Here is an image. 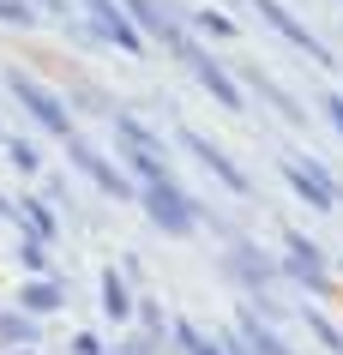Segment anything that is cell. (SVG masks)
Instances as JSON below:
<instances>
[{
    "instance_id": "cell-1",
    "label": "cell",
    "mask_w": 343,
    "mask_h": 355,
    "mask_svg": "<svg viewBox=\"0 0 343 355\" xmlns=\"http://www.w3.org/2000/svg\"><path fill=\"white\" fill-rule=\"evenodd\" d=\"M145 211H151V223L163 229V235H187V229L199 223L193 199L175 187V181H163V187H145Z\"/></svg>"
},
{
    "instance_id": "cell-2",
    "label": "cell",
    "mask_w": 343,
    "mask_h": 355,
    "mask_svg": "<svg viewBox=\"0 0 343 355\" xmlns=\"http://www.w3.org/2000/svg\"><path fill=\"white\" fill-rule=\"evenodd\" d=\"M6 91L19 96V103H24L30 114H37V121H42L49 132H60V139H73V121H67V103H60L55 91H42L37 78H24V73H12V78H6Z\"/></svg>"
},
{
    "instance_id": "cell-3",
    "label": "cell",
    "mask_w": 343,
    "mask_h": 355,
    "mask_svg": "<svg viewBox=\"0 0 343 355\" xmlns=\"http://www.w3.org/2000/svg\"><path fill=\"white\" fill-rule=\"evenodd\" d=\"M253 6H259V19H265V24H271V31H277L283 42H295V49H307L313 60H331V49H325V42L313 37V31H307V24L295 19V12H289L283 0H253Z\"/></svg>"
},
{
    "instance_id": "cell-4",
    "label": "cell",
    "mask_w": 343,
    "mask_h": 355,
    "mask_svg": "<svg viewBox=\"0 0 343 355\" xmlns=\"http://www.w3.org/2000/svg\"><path fill=\"white\" fill-rule=\"evenodd\" d=\"M91 31H96V37H109L114 49H127V55H139V49H145V31L121 12L114 0H91Z\"/></svg>"
},
{
    "instance_id": "cell-5",
    "label": "cell",
    "mask_w": 343,
    "mask_h": 355,
    "mask_svg": "<svg viewBox=\"0 0 343 355\" xmlns=\"http://www.w3.org/2000/svg\"><path fill=\"white\" fill-rule=\"evenodd\" d=\"M67 150H73V163L85 168L96 187L109 193V199H133V181H127V175H114V163H109V157H96V150L85 145V139H67Z\"/></svg>"
},
{
    "instance_id": "cell-6",
    "label": "cell",
    "mask_w": 343,
    "mask_h": 355,
    "mask_svg": "<svg viewBox=\"0 0 343 355\" xmlns=\"http://www.w3.org/2000/svg\"><path fill=\"white\" fill-rule=\"evenodd\" d=\"M181 145H187V150H193V157H199V163L211 168V175H217V181H223L229 193H247V175H241V168L229 163V157H223V150H217V145H211L205 132H193V127H181Z\"/></svg>"
},
{
    "instance_id": "cell-7",
    "label": "cell",
    "mask_w": 343,
    "mask_h": 355,
    "mask_svg": "<svg viewBox=\"0 0 343 355\" xmlns=\"http://www.w3.org/2000/svg\"><path fill=\"white\" fill-rule=\"evenodd\" d=\"M283 265H289V277L301 283V289L325 295V283H331V277H325V259H319V247L307 241V235H289V259Z\"/></svg>"
},
{
    "instance_id": "cell-8",
    "label": "cell",
    "mask_w": 343,
    "mask_h": 355,
    "mask_svg": "<svg viewBox=\"0 0 343 355\" xmlns=\"http://www.w3.org/2000/svg\"><path fill=\"white\" fill-rule=\"evenodd\" d=\"M283 175H289V187L301 193V199H307L313 211H331V205L343 199V193L331 187V181H325V168H319V163H289Z\"/></svg>"
},
{
    "instance_id": "cell-9",
    "label": "cell",
    "mask_w": 343,
    "mask_h": 355,
    "mask_svg": "<svg viewBox=\"0 0 343 355\" xmlns=\"http://www.w3.org/2000/svg\"><path fill=\"white\" fill-rule=\"evenodd\" d=\"M181 49H187V42H181ZM187 60H193V73H199V85H205V91L217 96V103H223V109H241V91H235V78H229L223 67H217V60H211V55H199V49H187Z\"/></svg>"
},
{
    "instance_id": "cell-10",
    "label": "cell",
    "mask_w": 343,
    "mask_h": 355,
    "mask_svg": "<svg viewBox=\"0 0 343 355\" xmlns=\"http://www.w3.org/2000/svg\"><path fill=\"white\" fill-rule=\"evenodd\" d=\"M235 331H241V343H235L241 355H289L283 343L271 337V325H265L259 313H241V319H235Z\"/></svg>"
},
{
    "instance_id": "cell-11",
    "label": "cell",
    "mask_w": 343,
    "mask_h": 355,
    "mask_svg": "<svg viewBox=\"0 0 343 355\" xmlns=\"http://www.w3.org/2000/svg\"><path fill=\"white\" fill-rule=\"evenodd\" d=\"M229 265H235V277H247L253 289H265V283H271V259L259 253V247H235V253H229Z\"/></svg>"
},
{
    "instance_id": "cell-12",
    "label": "cell",
    "mask_w": 343,
    "mask_h": 355,
    "mask_svg": "<svg viewBox=\"0 0 343 355\" xmlns=\"http://www.w3.org/2000/svg\"><path fill=\"white\" fill-rule=\"evenodd\" d=\"M24 313H55L60 301H67V289H60V283H49V277H37V283H24Z\"/></svg>"
},
{
    "instance_id": "cell-13",
    "label": "cell",
    "mask_w": 343,
    "mask_h": 355,
    "mask_svg": "<svg viewBox=\"0 0 343 355\" xmlns=\"http://www.w3.org/2000/svg\"><path fill=\"white\" fill-rule=\"evenodd\" d=\"M19 217H24V229H30V241H55V211H49V205L24 199V205H19Z\"/></svg>"
},
{
    "instance_id": "cell-14",
    "label": "cell",
    "mask_w": 343,
    "mask_h": 355,
    "mask_svg": "<svg viewBox=\"0 0 343 355\" xmlns=\"http://www.w3.org/2000/svg\"><path fill=\"white\" fill-rule=\"evenodd\" d=\"M103 301H109V319H127V313H133V301H127V283L114 277V271H103Z\"/></svg>"
},
{
    "instance_id": "cell-15",
    "label": "cell",
    "mask_w": 343,
    "mask_h": 355,
    "mask_svg": "<svg viewBox=\"0 0 343 355\" xmlns=\"http://www.w3.org/2000/svg\"><path fill=\"white\" fill-rule=\"evenodd\" d=\"M0 343H37V319H24V313L0 319Z\"/></svg>"
},
{
    "instance_id": "cell-16",
    "label": "cell",
    "mask_w": 343,
    "mask_h": 355,
    "mask_svg": "<svg viewBox=\"0 0 343 355\" xmlns=\"http://www.w3.org/2000/svg\"><path fill=\"white\" fill-rule=\"evenodd\" d=\"M175 337L187 343V355H223L217 343H211V337H199V331H193V325H175Z\"/></svg>"
},
{
    "instance_id": "cell-17",
    "label": "cell",
    "mask_w": 343,
    "mask_h": 355,
    "mask_svg": "<svg viewBox=\"0 0 343 355\" xmlns=\"http://www.w3.org/2000/svg\"><path fill=\"white\" fill-rule=\"evenodd\" d=\"M6 157H12V163H19L24 175H30V168L42 163V157H37V145H24V139H12V145H6Z\"/></svg>"
},
{
    "instance_id": "cell-18",
    "label": "cell",
    "mask_w": 343,
    "mask_h": 355,
    "mask_svg": "<svg viewBox=\"0 0 343 355\" xmlns=\"http://www.w3.org/2000/svg\"><path fill=\"white\" fill-rule=\"evenodd\" d=\"M199 31H205V37H235V24H229L223 12H199Z\"/></svg>"
},
{
    "instance_id": "cell-19",
    "label": "cell",
    "mask_w": 343,
    "mask_h": 355,
    "mask_svg": "<svg viewBox=\"0 0 343 355\" xmlns=\"http://www.w3.org/2000/svg\"><path fill=\"white\" fill-rule=\"evenodd\" d=\"M0 19H6V24H30V19H37V12H30L24 0H0Z\"/></svg>"
},
{
    "instance_id": "cell-20",
    "label": "cell",
    "mask_w": 343,
    "mask_h": 355,
    "mask_svg": "<svg viewBox=\"0 0 343 355\" xmlns=\"http://www.w3.org/2000/svg\"><path fill=\"white\" fill-rule=\"evenodd\" d=\"M307 319H313V331H319L325 343H331V349H343V331H337V325H331V319H319V313H307Z\"/></svg>"
},
{
    "instance_id": "cell-21",
    "label": "cell",
    "mask_w": 343,
    "mask_h": 355,
    "mask_svg": "<svg viewBox=\"0 0 343 355\" xmlns=\"http://www.w3.org/2000/svg\"><path fill=\"white\" fill-rule=\"evenodd\" d=\"M325 114H331V127H337V132H343V96H337V91L325 96Z\"/></svg>"
},
{
    "instance_id": "cell-22",
    "label": "cell",
    "mask_w": 343,
    "mask_h": 355,
    "mask_svg": "<svg viewBox=\"0 0 343 355\" xmlns=\"http://www.w3.org/2000/svg\"><path fill=\"white\" fill-rule=\"evenodd\" d=\"M19 355H30V349H19Z\"/></svg>"
}]
</instances>
